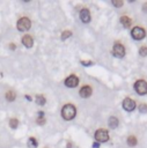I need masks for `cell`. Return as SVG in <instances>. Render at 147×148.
Wrapping results in <instances>:
<instances>
[{
  "label": "cell",
  "mask_w": 147,
  "mask_h": 148,
  "mask_svg": "<svg viewBox=\"0 0 147 148\" xmlns=\"http://www.w3.org/2000/svg\"><path fill=\"white\" fill-rule=\"evenodd\" d=\"M75 114H76V109H75L74 105L66 104V105L63 106V109H61V116H63L64 119L71 120V119H73L75 117Z\"/></svg>",
  "instance_id": "6da1fadb"
},
{
  "label": "cell",
  "mask_w": 147,
  "mask_h": 148,
  "mask_svg": "<svg viewBox=\"0 0 147 148\" xmlns=\"http://www.w3.org/2000/svg\"><path fill=\"white\" fill-rule=\"evenodd\" d=\"M134 89H135L137 94L146 95L147 94V82L145 80H137L134 82Z\"/></svg>",
  "instance_id": "7a4b0ae2"
},
{
  "label": "cell",
  "mask_w": 147,
  "mask_h": 148,
  "mask_svg": "<svg viewBox=\"0 0 147 148\" xmlns=\"http://www.w3.org/2000/svg\"><path fill=\"white\" fill-rule=\"evenodd\" d=\"M131 36H132L133 39H135V40H141V39H144L145 36H146L145 29L141 28V27H134V28L131 30Z\"/></svg>",
  "instance_id": "3957f363"
},
{
  "label": "cell",
  "mask_w": 147,
  "mask_h": 148,
  "mask_svg": "<svg viewBox=\"0 0 147 148\" xmlns=\"http://www.w3.org/2000/svg\"><path fill=\"white\" fill-rule=\"evenodd\" d=\"M95 140L98 142H106L109 140V133L104 128H100L95 132Z\"/></svg>",
  "instance_id": "277c9868"
},
{
  "label": "cell",
  "mask_w": 147,
  "mask_h": 148,
  "mask_svg": "<svg viewBox=\"0 0 147 148\" xmlns=\"http://www.w3.org/2000/svg\"><path fill=\"white\" fill-rule=\"evenodd\" d=\"M30 25H31V22H30V20H29L28 17H21V18L17 21V24H16V27H17V29H19L20 31H25V30H28V29L30 28Z\"/></svg>",
  "instance_id": "5b68a950"
},
{
  "label": "cell",
  "mask_w": 147,
  "mask_h": 148,
  "mask_svg": "<svg viewBox=\"0 0 147 148\" xmlns=\"http://www.w3.org/2000/svg\"><path fill=\"white\" fill-rule=\"evenodd\" d=\"M112 53L115 57H118V58H123L124 54H125V47L123 44L120 43H115L113 47H112Z\"/></svg>",
  "instance_id": "8992f818"
},
{
  "label": "cell",
  "mask_w": 147,
  "mask_h": 148,
  "mask_svg": "<svg viewBox=\"0 0 147 148\" xmlns=\"http://www.w3.org/2000/svg\"><path fill=\"white\" fill-rule=\"evenodd\" d=\"M123 108H124V110L131 112V111H133V110L135 109V102H134L132 98L126 97V98L123 101Z\"/></svg>",
  "instance_id": "52a82bcc"
},
{
  "label": "cell",
  "mask_w": 147,
  "mask_h": 148,
  "mask_svg": "<svg viewBox=\"0 0 147 148\" xmlns=\"http://www.w3.org/2000/svg\"><path fill=\"white\" fill-rule=\"evenodd\" d=\"M79 83V79L75 76V75H69L66 80H65V84L68 87V88H74L76 87Z\"/></svg>",
  "instance_id": "ba28073f"
},
{
  "label": "cell",
  "mask_w": 147,
  "mask_h": 148,
  "mask_svg": "<svg viewBox=\"0 0 147 148\" xmlns=\"http://www.w3.org/2000/svg\"><path fill=\"white\" fill-rule=\"evenodd\" d=\"M91 92H93V90H91V88H90L89 86H84V87H82V88L80 89V91H79L80 96L83 97V98L89 97V96L91 95Z\"/></svg>",
  "instance_id": "9c48e42d"
},
{
  "label": "cell",
  "mask_w": 147,
  "mask_h": 148,
  "mask_svg": "<svg viewBox=\"0 0 147 148\" xmlns=\"http://www.w3.org/2000/svg\"><path fill=\"white\" fill-rule=\"evenodd\" d=\"M80 18H81V21L84 22V23H87V22L90 21V13H89V10H88L87 8H83V9L80 12Z\"/></svg>",
  "instance_id": "30bf717a"
},
{
  "label": "cell",
  "mask_w": 147,
  "mask_h": 148,
  "mask_svg": "<svg viewBox=\"0 0 147 148\" xmlns=\"http://www.w3.org/2000/svg\"><path fill=\"white\" fill-rule=\"evenodd\" d=\"M22 43H23V45H24L25 47H31L32 44H34L32 37L29 36V35H24V36L22 37Z\"/></svg>",
  "instance_id": "8fae6325"
},
{
  "label": "cell",
  "mask_w": 147,
  "mask_h": 148,
  "mask_svg": "<svg viewBox=\"0 0 147 148\" xmlns=\"http://www.w3.org/2000/svg\"><path fill=\"white\" fill-rule=\"evenodd\" d=\"M120 23H122L125 28H130V27H131V23H132V20H131L128 16H122V17H120Z\"/></svg>",
  "instance_id": "7c38bea8"
},
{
  "label": "cell",
  "mask_w": 147,
  "mask_h": 148,
  "mask_svg": "<svg viewBox=\"0 0 147 148\" xmlns=\"http://www.w3.org/2000/svg\"><path fill=\"white\" fill-rule=\"evenodd\" d=\"M109 126L111 128H116L118 126V119L116 117H110L109 118Z\"/></svg>",
  "instance_id": "4fadbf2b"
},
{
  "label": "cell",
  "mask_w": 147,
  "mask_h": 148,
  "mask_svg": "<svg viewBox=\"0 0 147 148\" xmlns=\"http://www.w3.org/2000/svg\"><path fill=\"white\" fill-rule=\"evenodd\" d=\"M137 138L134 136V135H130L128 138H127V145L130 146V147H134L135 145H137Z\"/></svg>",
  "instance_id": "5bb4252c"
},
{
  "label": "cell",
  "mask_w": 147,
  "mask_h": 148,
  "mask_svg": "<svg viewBox=\"0 0 147 148\" xmlns=\"http://www.w3.org/2000/svg\"><path fill=\"white\" fill-rule=\"evenodd\" d=\"M139 54H140L141 57H147V46H145V45L140 46V49H139Z\"/></svg>",
  "instance_id": "9a60e30c"
},
{
  "label": "cell",
  "mask_w": 147,
  "mask_h": 148,
  "mask_svg": "<svg viewBox=\"0 0 147 148\" xmlns=\"http://www.w3.org/2000/svg\"><path fill=\"white\" fill-rule=\"evenodd\" d=\"M9 126H10L12 128H16V127L19 126V120L15 119V118H12V119L9 120Z\"/></svg>",
  "instance_id": "2e32d148"
},
{
  "label": "cell",
  "mask_w": 147,
  "mask_h": 148,
  "mask_svg": "<svg viewBox=\"0 0 147 148\" xmlns=\"http://www.w3.org/2000/svg\"><path fill=\"white\" fill-rule=\"evenodd\" d=\"M44 121H45V119H44V113L41 111L39 114H38V117H37V123H38L39 125H43Z\"/></svg>",
  "instance_id": "e0dca14e"
},
{
  "label": "cell",
  "mask_w": 147,
  "mask_h": 148,
  "mask_svg": "<svg viewBox=\"0 0 147 148\" xmlns=\"http://www.w3.org/2000/svg\"><path fill=\"white\" fill-rule=\"evenodd\" d=\"M28 145H29L30 147L35 148V147H37V140H36L35 138H30V139L28 140Z\"/></svg>",
  "instance_id": "ac0fdd59"
},
{
  "label": "cell",
  "mask_w": 147,
  "mask_h": 148,
  "mask_svg": "<svg viewBox=\"0 0 147 148\" xmlns=\"http://www.w3.org/2000/svg\"><path fill=\"white\" fill-rule=\"evenodd\" d=\"M36 102H37V104H39V105H43V104L45 103V98H44V96H42V95H38V96L36 97Z\"/></svg>",
  "instance_id": "d6986e66"
},
{
  "label": "cell",
  "mask_w": 147,
  "mask_h": 148,
  "mask_svg": "<svg viewBox=\"0 0 147 148\" xmlns=\"http://www.w3.org/2000/svg\"><path fill=\"white\" fill-rule=\"evenodd\" d=\"M139 111H140L141 113H146V112H147V104H146V103H141V104L139 105Z\"/></svg>",
  "instance_id": "ffe728a7"
},
{
  "label": "cell",
  "mask_w": 147,
  "mask_h": 148,
  "mask_svg": "<svg viewBox=\"0 0 147 148\" xmlns=\"http://www.w3.org/2000/svg\"><path fill=\"white\" fill-rule=\"evenodd\" d=\"M6 98H7L8 101H14V98H15V94H14L13 91H7V94H6Z\"/></svg>",
  "instance_id": "44dd1931"
},
{
  "label": "cell",
  "mask_w": 147,
  "mask_h": 148,
  "mask_svg": "<svg viewBox=\"0 0 147 148\" xmlns=\"http://www.w3.org/2000/svg\"><path fill=\"white\" fill-rule=\"evenodd\" d=\"M71 35H72V32H71L69 30H66V31H64V32L61 34V39H66V38H68Z\"/></svg>",
  "instance_id": "7402d4cb"
},
{
  "label": "cell",
  "mask_w": 147,
  "mask_h": 148,
  "mask_svg": "<svg viewBox=\"0 0 147 148\" xmlns=\"http://www.w3.org/2000/svg\"><path fill=\"white\" fill-rule=\"evenodd\" d=\"M112 5L115 7H122L123 6V1H120V0H113L112 1Z\"/></svg>",
  "instance_id": "603a6c76"
},
{
  "label": "cell",
  "mask_w": 147,
  "mask_h": 148,
  "mask_svg": "<svg viewBox=\"0 0 147 148\" xmlns=\"http://www.w3.org/2000/svg\"><path fill=\"white\" fill-rule=\"evenodd\" d=\"M142 10H144L145 13H147V2H145V3L142 5Z\"/></svg>",
  "instance_id": "cb8c5ba5"
},
{
  "label": "cell",
  "mask_w": 147,
  "mask_h": 148,
  "mask_svg": "<svg viewBox=\"0 0 147 148\" xmlns=\"http://www.w3.org/2000/svg\"><path fill=\"white\" fill-rule=\"evenodd\" d=\"M82 64H84V65H90L91 62H90V61H82Z\"/></svg>",
  "instance_id": "d4e9b609"
}]
</instances>
